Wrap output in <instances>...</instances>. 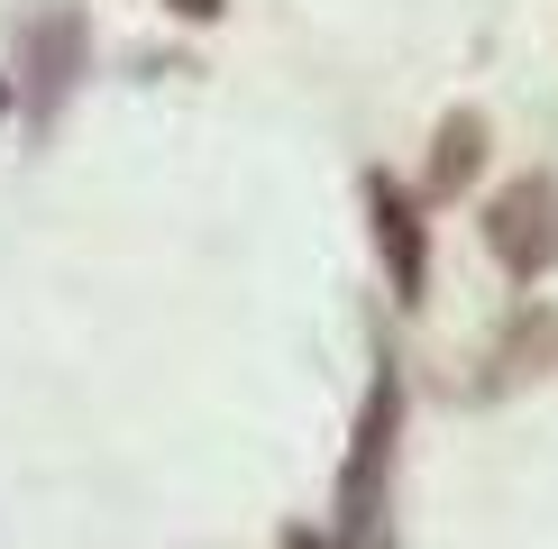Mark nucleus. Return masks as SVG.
<instances>
[{"instance_id": "obj_1", "label": "nucleus", "mask_w": 558, "mask_h": 549, "mask_svg": "<svg viewBox=\"0 0 558 549\" xmlns=\"http://www.w3.org/2000/svg\"><path fill=\"white\" fill-rule=\"evenodd\" d=\"M393 430H403V376L393 357L376 366L366 385V412H357V440H348V467H339V549H357L385 513V476H393Z\"/></svg>"}, {"instance_id": "obj_2", "label": "nucleus", "mask_w": 558, "mask_h": 549, "mask_svg": "<svg viewBox=\"0 0 558 549\" xmlns=\"http://www.w3.org/2000/svg\"><path fill=\"white\" fill-rule=\"evenodd\" d=\"M485 247L513 284H541L558 266V174H513L485 202Z\"/></svg>"}, {"instance_id": "obj_3", "label": "nucleus", "mask_w": 558, "mask_h": 549, "mask_svg": "<svg viewBox=\"0 0 558 549\" xmlns=\"http://www.w3.org/2000/svg\"><path fill=\"white\" fill-rule=\"evenodd\" d=\"M83 64H92L83 19H74V10H37L28 28H19V110L46 129V120L64 110V91L83 83Z\"/></svg>"}, {"instance_id": "obj_4", "label": "nucleus", "mask_w": 558, "mask_h": 549, "mask_svg": "<svg viewBox=\"0 0 558 549\" xmlns=\"http://www.w3.org/2000/svg\"><path fill=\"white\" fill-rule=\"evenodd\" d=\"M366 220H376V247L393 266V303H422L430 293V229L412 211V193L393 174H366Z\"/></svg>"}, {"instance_id": "obj_5", "label": "nucleus", "mask_w": 558, "mask_h": 549, "mask_svg": "<svg viewBox=\"0 0 558 549\" xmlns=\"http://www.w3.org/2000/svg\"><path fill=\"white\" fill-rule=\"evenodd\" d=\"M485 174V110H449L430 129V193H468Z\"/></svg>"}, {"instance_id": "obj_6", "label": "nucleus", "mask_w": 558, "mask_h": 549, "mask_svg": "<svg viewBox=\"0 0 558 549\" xmlns=\"http://www.w3.org/2000/svg\"><path fill=\"white\" fill-rule=\"evenodd\" d=\"M541 357H558V312H513V330L495 339V376H485V394L513 376H541Z\"/></svg>"}, {"instance_id": "obj_7", "label": "nucleus", "mask_w": 558, "mask_h": 549, "mask_svg": "<svg viewBox=\"0 0 558 549\" xmlns=\"http://www.w3.org/2000/svg\"><path fill=\"white\" fill-rule=\"evenodd\" d=\"M166 10H174V19H193V28H211V19L229 10V0H166Z\"/></svg>"}, {"instance_id": "obj_8", "label": "nucleus", "mask_w": 558, "mask_h": 549, "mask_svg": "<svg viewBox=\"0 0 558 549\" xmlns=\"http://www.w3.org/2000/svg\"><path fill=\"white\" fill-rule=\"evenodd\" d=\"M10 110H19V83H10V74H0V120H10Z\"/></svg>"}, {"instance_id": "obj_9", "label": "nucleus", "mask_w": 558, "mask_h": 549, "mask_svg": "<svg viewBox=\"0 0 558 549\" xmlns=\"http://www.w3.org/2000/svg\"><path fill=\"white\" fill-rule=\"evenodd\" d=\"M293 549H339V540H312V532H293Z\"/></svg>"}]
</instances>
